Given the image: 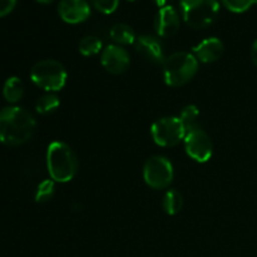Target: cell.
I'll use <instances>...</instances> for the list:
<instances>
[{
	"label": "cell",
	"instance_id": "cell-1",
	"mask_svg": "<svg viewBox=\"0 0 257 257\" xmlns=\"http://www.w3.org/2000/svg\"><path fill=\"white\" fill-rule=\"evenodd\" d=\"M37 123L28 110L20 107H7L0 110V142L7 146H20L28 142Z\"/></svg>",
	"mask_w": 257,
	"mask_h": 257
},
{
	"label": "cell",
	"instance_id": "cell-2",
	"mask_svg": "<svg viewBox=\"0 0 257 257\" xmlns=\"http://www.w3.org/2000/svg\"><path fill=\"white\" fill-rule=\"evenodd\" d=\"M47 167L50 178L54 182H69L77 175V156L67 143L55 141L48 147Z\"/></svg>",
	"mask_w": 257,
	"mask_h": 257
},
{
	"label": "cell",
	"instance_id": "cell-3",
	"mask_svg": "<svg viewBox=\"0 0 257 257\" xmlns=\"http://www.w3.org/2000/svg\"><path fill=\"white\" fill-rule=\"evenodd\" d=\"M198 70V60L192 53H173L163 62V78L166 84L181 87L190 82Z\"/></svg>",
	"mask_w": 257,
	"mask_h": 257
},
{
	"label": "cell",
	"instance_id": "cell-4",
	"mask_svg": "<svg viewBox=\"0 0 257 257\" xmlns=\"http://www.w3.org/2000/svg\"><path fill=\"white\" fill-rule=\"evenodd\" d=\"M180 7L183 20L193 29L210 27L220 13L217 0H181Z\"/></svg>",
	"mask_w": 257,
	"mask_h": 257
},
{
	"label": "cell",
	"instance_id": "cell-5",
	"mask_svg": "<svg viewBox=\"0 0 257 257\" xmlns=\"http://www.w3.org/2000/svg\"><path fill=\"white\" fill-rule=\"evenodd\" d=\"M33 83L47 92H58L67 82V70L62 63L53 59L38 62L30 72Z\"/></svg>",
	"mask_w": 257,
	"mask_h": 257
},
{
	"label": "cell",
	"instance_id": "cell-6",
	"mask_svg": "<svg viewBox=\"0 0 257 257\" xmlns=\"http://www.w3.org/2000/svg\"><path fill=\"white\" fill-rule=\"evenodd\" d=\"M151 135L153 141L161 147H175L185 141L187 132L180 117H165L153 123Z\"/></svg>",
	"mask_w": 257,
	"mask_h": 257
},
{
	"label": "cell",
	"instance_id": "cell-7",
	"mask_svg": "<svg viewBox=\"0 0 257 257\" xmlns=\"http://www.w3.org/2000/svg\"><path fill=\"white\" fill-rule=\"evenodd\" d=\"M143 178L150 187L162 190L168 187L173 180V166L163 156L148 158L143 167Z\"/></svg>",
	"mask_w": 257,
	"mask_h": 257
},
{
	"label": "cell",
	"instance_id": "cell-8",
	"mask_svg": "<svg viewBox=\"0 0 257 257\" xmlns=\"http://www.w3.org/2000/svg\"><path fill=\"white\" fill-rule=\"evenodd\" d=\"M185 148L187 155L196 162L205 163L212 157L213 143L210 136L201 128H196L186 135Z\"/></svg>",
	"mask_w": 257,
	"mask_h": 257
},
{
	"label": "cell",
	"instance_id": "cell-9",
	"mask_svg": "<svg viewBox=\"0 0 257 257\" xmlns=\"http://www.w3.org/2000/svg\"><path fill=\"white\" fill-rule=\"evenodd\" d=\"M100 62L107 72L112 74H122L130 67L131 58L124 48L118 44H110L103 49Z\"/></svg>",
	"mask_w": 257,
	"mask_h": 257
},
{
	"label": "cell",
	"instance_id": "cell-10",
	"mask_svg": "<svg viewBox=\"0 0 257 257\" xmlns=\"http://www.w3.org/2000/svg\"><path fill=\"white\" fill-rule=\"evenodd\" d=\"M58 13L68 24H79L89 18L90 5L87 0H60Z\"/></svg>",
	"mask_w": 257,
	"mask_h": 257
},
{
	"label": "cell",
	"instance_id": "cell-11",
	"mask_svg": "<svg viewBox=\"0 0 257 257\" xmlns=\"http://www.w3.org/2000/svg\"><path fill=\"white\" fill-rule=\"evenodd\" d=\"M180 17L172 5L162 7L157 12L155 18V29L160 37L170 38L173 37L180 29Z\"/></svg>",
	"mask_w": 257,
	"mask_h": 257
},
{
	"label": "cell",
	"instance_id": "cell-12",
	"mask_svg": "<svg viewBox=\"0 0 257 257\" xmlns=\"http://www.w3.org/2000/svg\"><path fill=\"white\" fill-rule=\"evenodd\" d=\"M135 45L138 54L148 62L156 63V64L165 62L162 45L157 38L152 35H141L136 39Z\"/></svg>",
	"mask_w": 257,
	"mask_h": 257
},
{
	"label": "cell",
	"instance_id": "cell-13",
	"mask_svg": "<svg viewBox=\"0 0 257 257\" xmlns=\"http://www.w3.org/2000/svg\"><path fill=\"white\" fill-rule=\"evenodd\" d=\"M223 43L218 38L211 37L206 38L202 42L198 43L193 48L192 54L197 58V60L202 63H213L220 59L223 54Z\"/></svg>",
	"mask_w": 257,
	"mask_h": 257
},
{
	"label": "cell",
	"instance_id": "cell-14",
	"mask_svg": "<svg viewBox=\"0 0 257 257\" xmlns=\"http://www.w3.org/2000/svg\"><path fill=\"white\" fill-rule=\"evenodd\" d=\"M109 35L113 39V42L117 43L118 45L133 44L136 39H137L133 28L130 27L128 24H124V23H118V24L113 25L109 32Z\"/></svg>",
	"mask_w": 257,
	"mask_h": 257
},
{
	"label": "cell",
	"instance_id": "cell-15",
	"mask_svg": "<svg viewBox=\"0 0 257 257\" xmlns=\"http://www.w3.org/2000/svg\"><path fill=\"white\" fill-rule=\"evenodd\" d=\"M3 95L9 103H17L24 95V84L18 77L8 78L3 88Z\"/></svg>",
	"mask_w": 257,
	"mask_h": 257
},
{
	"label": "cell",
	"instance_id": "cell-16",
	"mask_svg": "<svg viewBox=\"0 0 257 257\" xmlns=\"http://www.w3.org/2000/svg\"><path fill=\"white\" fill-rule=\"evenodd\" d=\"M198 117H200V110H198V108L196 105L190 104L183 108L180 114V119L182 122L183 127H185L186 132L188 133L191 131L196 130V128H200Z\"/></svg>",
	"mask_w": 257,
	"mask_h": 257
},
{
	"label": "cell",
	"instance_id": "cell-17",
	"mask_svg": "<svg viewBox=\"0 0 257 257\" xmlns=\"http://www.w3.org/2000/svg\"><path fill=\"white\" fill-rule=\"evenodd\" d=\"M183 200L182 195L176 190H170L166 192L165 197H163V210L168 215H177L181 210H182Z\"/></svg>",
	"mask_w": 257,
	"mask_h": 257
},
{
	"label": "cell",
	"instance_id": "cell-18",
	"mask_svg": "<svg viewBox=\"0 0 257 257\" xmlns=\"http://www.w3.org/2000/svg\"><path fill=\"white\" fill-rule=\"evenodd\" d=\"M100 50H102V42L99 38L94 37V35H87L79 42V52L85 57L98 54Z\"/></svg>",
	"mask_w": 257,
	"mask_h": 257
},
{
	"label": "cell",
	"instance_id": "cell-19",
	"mask_svg": "<svg viewBox=\"0 0 257 257\" xmlns=\"http://www.w3.org/2000/svg\"><path fill=\"white\" fill-rule=\"evenodd\" d=\"M59 105V98L55 94H53V93H48V94L42 95L38 99L35 108H37V112L40 113V114H49V113L54 112Z\"/></svg>",
	"mask_w": 257,
	"mask_h": 257
},
{
	"label": "cell",
	"instance_id": "cell-20",
	"mask_svg": "<svg viewBox=\"0 0 257 257\" xmlns=\"http://www.w3.org/2000/svg\"><path fill=\"white\" fill-rule=\"evenodd\" d=\"M55 192V185L53 180H44L37 188L35 192V201L39 203L48 202L53 198Z\"/></svg>",
	"mask_w": 257,
	"mask_h": 257
},
{
	"label": "cell",
	"instance_id": "cell-21",
	"mask_svg": "<svg viewBox=\"0 0 257 257\" xmlns=\"http://www.w3.org/2000/svg\"><path fill=\"white\" fill-rule=\"evenodd\" d=\"M230 12L243 13L257 4V0H221Z\"/></svg>",
	"mask_w": 257,
	"mask_h": 257
},
{
	"label": "cell",
	"instance_id": "cell-22",
	"mask_svg": "<svg viewBox=\"0 0 257 257\" xmlns=\"http://www.w3.org/2000/svg\"><path fill=\"white\" fill-rule=\"evenodd\" d=\"M90 4L103 14H112L119 5V0H90Z\"/></svg>",
	"mask_w": 257,
	"mask_h": 257
},
{
	"label": "cell",
	"instance_id": "cell-23",
	"mask_svg": "<svg viewBox=\"0 0 257 257\" xmlns=\"http://www.w3.org/2000/svg\"><path fill=\"white\" fill-rule=\"evenodd\" d=\"M15 5H17V0H0V18L12 13Z\"/></svg>",
	"mask_w": 257,
	"mask_h": 257
},
{
	"label": "cell",
	"instance_id": "cell-24",
	"mask_svg": "<svg viewBox=\"0 0 257 257\" xmlns=\"http://www.w3.org/2000/svg\"><path fill=\"white\" fill-rule=\"evenodd\" d=\"M251 58H252L253 63H255V65L257 67V40L253 43L252 49H251Z\"/></svg>",
	"mask_w": 257,
	"mask_h": 257
},
{
	"label": "cell",
	"instance_id": "cell-25",
	"mask_svg": "<svg viewBox=\"0 0 257 257\" xmlns=\"http://www.w3.org/2000/svg\"><path fill=\"white\" fill-rule=\"evenodd\" d=\"M170 2H171V0H155L156 4L160 5L161 8H162V7H167V5H170V4H168V3H170Z\"/></svg>",
	"mask_w": 257,
	"mask_h": 257
},
{
	"label": "cell",
	"instance_id": "cell-26",
	"mask_svg": "<svg viewBox=\"0 0 257 257\" xmlns=\"http://www.w3.org/2000/svg\"><path fill=\"white\" fill-rule=\"evenodd\" d=\"M38 3H40V4H50V3L55 2V0H37Z\"/></svg>",
	"mask_w": 257,
	"mask_h": 257
}]
</instances>
